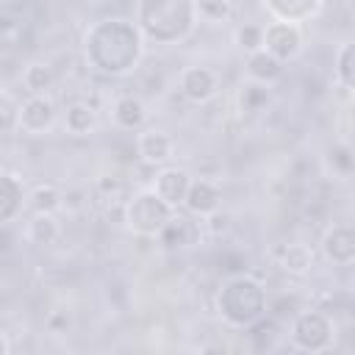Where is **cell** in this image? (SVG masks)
<instances>
[{
    "label": "cell",
    "mask_w": 355,
    "mask_h": 355,
    "mask_svg": "<svg viewBox=\"0 0 355 355\" xmlns=\"http://www.w3.org/2000/svg\"><path fill=\"white\" fill-rule=\"evenodd\" d=\"M239 103H241V111H247V114L261 111L269 103V86L266 83H258V80H250L247 86H241Z\"/></svg>",
    "instance_id": "cb8c5ba5"
},
{
    "label": "cell",
    "mask_w": 355,
    "mask_h": 355,
    "mask_svg": "<svg viewBox=\"0 0 355 355\" xmlns=\"http://www.w3.org/2000/svg\"><path fill=\"white\" fill-rule=\"evenodd\" d=\"M216 311L225 324L247 330L266 316V288L252 275H233L216 291Z\"/></svg>",
    "instance_id": "3957f363"
},
{
    "label": "cell",
    "mask_w": 355,
    "mask_h": 355,
    "mask_svg": "<svg viewBox=\"0 0 355 355\" xmlns=\"http://www.w3.org/2000/svg\"><path fill=\"white\" fill-rule=\"evenodd\" d=\"M19 105L22 103H17L11 97V92H3L0 94V116H3V133L6 136H11L14 130H19Z\"/></svg>",
    "instance_id": "484cf974"
},
{
    "label": "cell",
    "mask_w": 355,
    "mask_h": 355,
    "mask_svg": "<svg viewBox=\"0 0 355 355\" xmlns=\"http://www.w3.org/2000/svg\"><path fill=\"white\" fill-rule=\"evenodd\" d=\"M288 336L300 352H324L336 341V324L324 311H300L288 327Z\"/></svg>",
    "instance_id": "5b68a950"
},
{
    "label": "cell",
    "mask_w": 355,
    "mask_h": 355,
    "mask_svg": "<svg viewBox=\"0 0 355 355\" xmlns=\"http://www.w3.org/2000/svg\"><path fill=\"white\" fill-rule=\"evenodd\" d=\"M333 72H336V80H338V86L355 97V39L344 42V44L336 50Z\"/></svg>",
    "instance_id": "ffe728a7"
},
{
    "label": "cell",
    "mask_w": 355,
    "mask_h": 355,
    "mask_svg": "<svg viewBox=\"0 0 355 355\" xmlns=\"http://www.w3.org/2000/svg\"><path fill=\"white\" fill-rule=\"evenodd\" d=\"M144 33L136 22L122 17H105L89 25L83 36V58L89 69L105 78L130 75L144 58Z\"/></svg>",
    "instance_id": "6da1fadb"
},
{
    "label": "cell",
    "mask_w": 355,
    "mask_h": 355,
    "mask_svg": "<svg viewBox=\"0 0 355 355\" xmlns=\"http://www.w3.org/2000/svg\"><path fill=\"white\" fill-rule=\"evenodd\" d=\"M133 22L147 42L180 44L197 31L200 8L197 0H136Z\"/></svg>",
    "instance_id": "7a4b0ae2"
},
{
    "label": "cell",
    "mask_w": 355,
    "mask_h": 355,
    "mask_svg": "<svg viewBox=\"0 0 355 355\" xmlns=\"http://www.w3.org/2000/svg\"><path fill=\"white\" fill-rule=\"evenodd\" d=\"M178 208H172L153 186L150 189H141L136 194H130L122 205V222L130 233L136 236H147V239H155L166 222L175 216Z\"/></svg>",
    "instance_id": "277c9868"
},
{
    "label": "cell",
    "mask_w": 355,
    "mask_h": 355,
    "mask_svg": "<svg viewBox=\"0 0 355 355\" xmlns=\"http://www.w3.org/2000/svg\"><path fill=\"white\" fill-rule=\"evenodd\" d=\"M236 44L250 55V53H255V50H261L263 47V25H258V22H244V25H239L236 28Z\"/></svg>",
    "instance_id": "d4e9b609"
},
{
    "label": "cell",
    "mask_w": 355,
    "mask_h": 355,
    "mask_svg": "<svg viewBox=\"0 0 355 355\" xmlns=\"http://www.w3.org/2000/svg\"><path fill=\"white\" fill-rule=\"evenodd\" d=\"M55 125V103L47 94H28L19 105V133L44 136Z\"/></svg>",
    "instance_id": "ba28073f"
},
{
    "label": "cell",
    "mask_w": 355,
    "mask_h": 355,
    "mask_svg": "<svg viewBox=\"0 0 355 355\" xmlns=\"http://www.w3.org/2000/svg\"><path fill=\"white\" fill-rule=\"evenodd\" d=\"M352 275H355V263H352Z\"/></svg>",
    "instance_id": "83f0119b"
},
{
    "label": "cell",
    "mask_w": 355,
    "mask_h": 355,
    "mask_svg": "<svg viewBox=\"0 0 355 355\" xmlns=\"http://www.w3.org/2000/svg\"><path fill=\"white\" fill-rule=\"evenodd\" d=\"M280 266L288 272V275H305L311 266H313V250L308 244H286L283 247V255H280Z\"/></svg>",
    "instance_id": "603a6c76"
},
{
    "label": "cell",
    "mask_w": 355,
    "mask_h": 355,
    "mask_svg": "<svg viewBox=\"0 0 355 355\" xmlns=\"http://www.w3.org/2000/svg\"><path fill=\"white\" fill-rule=\"evenodd\" d=\"M191 175L183 169V166H161L155 172V180H153V189L172 205V208H180L186 202V194L191 189Z\"/></svg>",
    "instance_id": "30bf717a"
},
{
    "label": "cell",
    "mask_w": 355,
    "mask_h": 355,
    "mask_svg": "<svg viewBox=\"0 0 355 355\" xmlns=\"http://www.w3.org/2000/svg\"><path fill=\"white\" fill-rule=\"evenodd\" d=\"M28 205L33 214H55L64 205V194L53 183H36L28 191Z\"/></svg>",
    "instance_id": "44dd1931"
},
{
    "label": "cell",
    "mask_w": 355,
    "mask_h": 355,
    "mask_svg": "<svg viewBox=\"0 0 355 355\" xmlns=\"http://www.w3.org/2000/svg\"><path fill=\"white\" fill-rule=\"evenodd\" d=\"M183 205H186V211L191 216H200V219H208V216L219 214V205H222L219 186L211 183V180H205V178H194Z\"/></svg>",
    "instance_id": "7c38bea8"
},
{
    "label": "cell",
    "mask_w": 355,
    "mask_h": 355,
    "mask_svg": "<svg viewBox=\"0 0 355 355\" xmlns=\"http://www.w3.org/2000/svg\"><path fill=\"white\" fill-rule=\"evenodd\" d=\"M28 194H25V183L19 175L14 172H3L0 175V222L11 225L17 219V214L22 211Z\"/></svg>",
    "instance_id": "5bb4252c"
},
{
    "label": "cell",
    "mask_w": 355,
    "mask_h": 355,
    "mask_svg": "<svg viewBox=\"0 0 355 355\" xmlns=\"http://www.w3.org/2000/svg\"><path fill=\"white\" fill-rule=\"evenodd\" d=\"M322 255L333 266H352L355 263V225H330L322 236Z\"/></svg>",
    "instance_id": "9c48e42d"
},
{
    "label": "cell",
    "mask_w": 355,
    "mask_h": 355,
    "mask_svg": "<svg viewBox=\"0 0 355 355\" xmlns=\"http://www.w3.org/2000/svg\"><path fill=\"white\" fill-rule=\"evenodd\" d=\"M178 89H180V94H183L189 103L202 105V103H208V100L216 97V92H219V78H216V72H214L211 67L191 64V67H186V69L180 72Z\"/></svg>",
    "instance_id": "52a82bcc"
},
{
    "label": "cell",
    "mask_w": 355,
    "mask_h": 355,
    "mask_svg": "<svg viewBox=\"0 0 355 355\" xmlns=\"http://www.w3.org/2000/svg\"><path fill=\"white\" fill-rule=\"evenodd\" d=\"M197 8H200V19L205 22H225L233 11L227 0H197Z\"/></svg>",
    "instance_id": "4316f807"
},
{
    "label": "cell",
    "mask_w": 355,
    "mask_h": 355,
    "mask_svg": "<svg viewBox=\"0 0 355 355\" xmlns=\"http://www.w3.org/2000/svg\"><path fill=\"white\" fill-rule=\"evenodd\" d=\"M263 8L277 22L302 25V22H311L324 8V0H263Z\"/></svg>",
    "instance_id": "4fadbf2b"
},
{
    "label": "cell",
    "mask_w": 355,
    "mask_h": 355,
    "mask_svg": "<svg viewBox=\"0 0 355 355\" xmlns=\"http://www.w3.org/2000/svg\"><path fill=\"white\" fill-rule=\"evenodd\" d=\"M19 80H22V89L28 94H47L53 89V83H55V75H53V67L50 64L31 61V64H25Z\"/></svg>",
    "instance_id": "ac0fdd59"
},
{
    "label": "cell",
    "mask_w": 355,
    "mask_h": 355,
    "mask_svg": "<svg viewBox=\"0 0 355 355\" xmlns=\"http://www.w3.org/2000/svg\"><path fill=\"white\" fill-rule=\"evenodd\" d=\"M111 119L122 130H139L147 122V105L136 94H122L111 105Z\"/></svg>",
    "instance_id": "2e32d148"
},
{
    "label": "cell",
    "mask_w": 355,
    "mask_h": 355,
    "mask_svg": "<svg viewBox=\"0 0 355 355\" xmlns=\"http://www.w3.org/2000/svg\"><path fill=\"white\" fill-rule=\"evenodd\" d=\"M244 69H247V78H250V80H258V83L272 86V83H277V80L283 78L286 61H280V58L272 55L266 47H261V50H255V53L247 55Z\"/></svg>",
    "instance_id": "9a60e30c"
},
{
    "label": "cell",
    "mask_w": 355,
    "mask_h": 355,
    "mask_svg": "<svg viewBox=\"0 0 355 355\" xmlns=\"http://www.w3.org/2000/svg\"><path fill=\"white\" fill-rule=\"evenodd\" d=\"M136 153L141 155L144 164H153V166H164L172 155H175V139L166 133V130H158V128H147L136 136Z\"/></svg>",
    "instance_id": "8fae6325"
},
{
    "label": "cell",
    "mask_w": 355,
    "mask_h": 355,
    "mask_svg": "<svg viewBox=\"0 0 355 355\" xmlns=\"http://www.w3.org/2000/svg\"><path fill=\"white\" fill-rule=\"evenodd\" d=\"M25 236L36 247H50V244L58 241L61 227H58V222H55L53 214H33L31 222H28V227H25Z\"/></svg>",
    "instance_id": "d6986e66"
},
{
    "label": "cell",
    "mask_w": 355,
    "mask_h": 355,
    "mask_svg": "<svg viewBox=\"0 0 355 355\" xmlns=\"http://www.w3.org/2000/svg\"><path fill=\"white\" fill-rule=\"evenodd\" d=\"M194 233H197L194 222H189V216L175 214V216L166 222V227L158 233V239H161V244H166V247H186V244L194 241Z\"/></svg>",
    "instance_id": "7402d4cb"
},
{
    "label": "cell",
    "mask_w": 355,
    "mask_h": 355,
    "mask_svg": "<svg viewBox=\"0 0 355 355\" xmlns=\"http://www.w3.org/2000/svg\"><path fill=\"white\" fill-rule=\"evenodd\" d=\"M263 47L272 55H277L280 61H286V64L294 61L302 53V47H305V42H302V25L277 22V19L266 22L263 25Z\"/></svg>",
    "instance_id": "8992f818"
},
{
    "label": "cell",
    "mask_w": 355,
    "mask_h": 355,
    "mask_svg": "<svg viewBox=\"0 0 355 355\" xmlns=\"http://www.w3.org/2000/svg\"><path fill=\"white\" fill-rule=\"evenodd\" d=\"M94 128H97V111H94V105H89L83 100H75V103L67 105V111H64V130L67 133H72V136H89V133H94Z\"/></svg>",
    "instance_id": "e0dca14e"
}]
</instances>
